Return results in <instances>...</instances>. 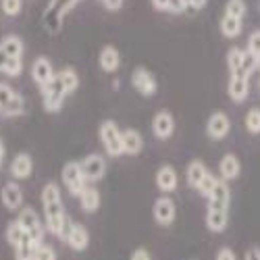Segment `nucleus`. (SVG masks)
<instances>
[{
	"label": "nucleus",
	"instance_id": "nucleus-42",
	"mask_svg": "<svg viewBox=\"0 0 260 260\" xmlns=\"http://www.w3.org/2000/svg\"><path fill=\"white\" fill-rule=\"evenodd\" d=\"M246 260H260V248H250L246 254Z\"/></svg>",
	"mask_w": 260,
	"mask_h": 260
},
{
	"label": "nucleus",
	"instance_id": "nucleus-8",
	"mask_svg": "<svg viewBox=\"0 0 260 260\" xmlns=\"http://www.w3.org/2000/svg\"><path fill=\"white\" fill-rule=\"evenodd\" d=\"M79 167H81V173H83L85 181H100L104 177V173H106V160L100 154L85 156L79 162Z\"/></svg>",
	"mask_w": 260,
	"mask_h": 260
},
{
	"label": "nucleus",
	"instance_id": "nucleus-25",
	"mask_svg": "<svg viewBox=\"0 0 260 260\" xmlns=\"http://www.w3.org/2000/svg\"><path fill=\"white\" fill-rule=\"evenodd\" d=\"M206 173H208V169H206V165H204L202 160H191V162L187 165V169H185V177H187L189 187L196 189L198 183L202 181V177L206 175Z\"/></svg>",
	"mask_w": 260,
	"mask_h": 260
},
{
	"label": "nucleus",
	"instance_id": "nucleus-14",
	"mask_svg": "<svg viewBox=\"0 0 260 260\" xmlns=\"http://www.w3.org/2000/svg\"><path fill=\"white\" fill-rule=\"evenodd\" d=\"M62 242H67L69 248L75 250V252H83L85 248H88V244H90V233H88V229H85L83 225L71 223V227H69V231H67V235H64Z\"/></svg>",
	"mask_w": 260,
	"mask_h": 260
},
{
	"label": "nucleus",
	"instance_id": "nucleus-28",
	"mask_svg": "<svg viewBox=\"0 0 260 260\" xmlns=\"http://www.w3.org/2000/svg\"><path fill=\"white\" fill-rule=\"evenodd\" d=\"M240 31H242V19L225 13V17L221 19V34L225 38H237Z\"/></svg>",
	"mask_w": 260,
	"mask_h": 260
},
{
	"label": "nucleus",
	"instance_id": "nucleus-5",
	"mask_svg": "<svg viewBox=\"0 0 260 260\" xmlns=\"http://www.w3.org/2000/svg\"><path fill=\"white\" fill-rule=\"evenodd\" d=\"M100 140H102V146L106 150L108 156H121L123 154V142H121V132L115 121H104L100 125Z\"/></svg>",
	"mask_w": 260,
	"mask_h": 260
},
{
	"label": "nucleus",
	"instance_id": "nucleus-10",
	"mask_svg": "<svg viewBox=\"0 0 260 260\" xmlns=\"http://www.w3.org/2000/svg\"><path fill=\"white\" fill-rule=\"evenodd\" d=\"M175 202H173L169 196H160L154 200V206H152V214H154V221L158 225H171L175 221Z\"/></svg>",
	"mask_w": 260,
	"mask_h": 260
},
{
	"label": "nucleus",
	"instance_id": "nucleus-33",
	"mask_svg": "<svg viewBox=\"0 0 260 260\" xmlns=\"http://www.w3.org/2000/svg\"><path fill=\"white\" fill-rule=\"evenodd\" d=\"M0 9L7 17H17L23 9V0H0Z\"/></svg>",
	"mask_w": 260,
	"mask_h": 260
},
{
	"label": "nucleus",
	"instance_id": "nucleus-34",
	"mask_svg": "<svg viewBox=\"0 0 260 260\" xmlns=\"http://www.w3.org/2000/svg\"><path fill=\"white\" fill-rule=\"evenodd\" d=\"M216 181H219V179H216L214 175H212V173H206V175L202 177V181L198 183V191H200V196H204V198H208L210 196V191H212V187L216 185Z\"/></svg>",
	"mask_w": 260,
	"mask_h": 260
},
{
	"label": "nucleus",
	"instance_id": "nucleus-23",
	"mask_svg": "<svg viewBox=\"0 0 260 260\" xmlns=\"http://www.w3.org/2000/svg\"><path fill=\"white\" fill-rule=\"evenodd\" d=\"M100 67L102 71L106 73H115L119 69V64H121V56H119V50L115 46H104L100 50Z\"/></svg>",
	"mask_w": 260,
	"mask_h": 260
},
{
	"label": "nucleus",
	"instance_id": "nucleus-6",
	"mask_svg": "<svg viewBox=\"0 0 260 260\" xmlns=\"http://www.w3.org/2000/svg\"><path fill=\"white\" fill-rule=\"evenodd\" d=\"M17 223L23 227V231L31 237V240H36L38 244L44 240V223H42V219H40L38 212L31 206H23V208L19 210Z\"/></svg>",
	"mask_w": 260,
	"mask_h": 260
},
{
	"label": "nucleus",
	"instance_id": "nucleus-36",
	"mask_svg": "<svg viewBox=\"0 0 260 260\" xmlns=\"http://www.w3.org/2000/svg\"><path fill=\"white\" fill-rule=\"evenodd\" d=\"M225 13L242 19L246 15V3H244V0H229L227 7H225Z\"/></svg>",
	"mask_w": 260,
	"mask_h": 260
},
{
	"label": "nucleus",
	"instance_id": "nucleus-41",
	"mask_svg": "<svg viewBox=\"0 0 260 260\" xmlns=\"http://www.w3.org/2000/svg\"><path fill=\"white\" fill-rule=\"evenodd\" d=\"M129 260H150V254H148V250L138 248V250L132 254V258H129Z\"/></svg>",
	"mask_w": 260,
	"mask_h": 260
},
{
	"label": "nucleus",
	"instance_id": "nucleus-13",
	"mask_svg": "<svg viewBox=\"0 0 260 260\" xmlns=\"http://www.w3.org/2000/svg\"><path fill=\"white\" fill-rule=\"evenodd\" d=\"M175 132V119L169 111H160L154 115L152 119V134L158 138V140H169Z\"/></svg>",
	"mask_w": 260,
	"mask_h": 260
},
{
	"label": "nucleus",
	"instance_id": "nucleus-26",
	"mask_svg": "<svg viewBox=\"0 0 260 260\" xmlns=\"http://www.w3.org/2000/svg\"><path fill=\"white\" fill-rule=\"evenodd\" d=\"M42 244V242H40ZM36 240H31L29 235H25L17 246H15V260H34L36 248L40 246Z\"/></svg>",
	"mask_w": 260,
	"mask_h": 260
},
{
	"label": "nucleus",
	"instance_id": "nucleus-15",
	"mask_svg": "<svg viewBox=\"0 0 260 260\" xmlns=\"http://www.w3.org/2000/svg\"><path fill=\"white\" fill-rule=\"evenodd\" d=\"M54 75H56L54 67H52V62L46 56H38L34 60V64H31V79L40 85V88H42V85H46Z\"/></svg>",
	"mask_w": 260,
	"mask_h": 260
},
{
	"label": "nucleus",
	"instance_id": "nucleus-18",
	"mask_svg": "<svg viewBox=\"0 0 260 260\" xmlns=\"http://www.w3.org/2000/svg\"><path fill=\"white\" fill-rule=\"evenodd\" d=\"M229 202H231L229 185H227V181L219 179L208 196V208H229Z\"/></svg>",
	"mask_w": 260,
	"mask_h": 260
},
{
	"label": "nucleus",
	"instance_id": "nucleus-17",
	"mask_svg": "<svg viewBox=\"0 0 260 260\" xmlns=\"http://www.w3.org/2000/svg\"><path fill=\"white\" fill-rule=\"evenodd\" d=\"M31 173H34V160H31V156L27 152H19L13 158V162H11V175H13V179H17V181L29 179Z\"/></svg>",
	"mask_w": 260,
	"mask_h": 260
},
{
	"label": "nucleus",
	"instance_id": "nucleus-30",
	"mask_svg": "<svg viewBox=\"0 0 260 260\" xmlns=\"http://www.w3.org/2000/svg\"><path fill=\"white\" fill-rule=\"evenodd\" d=\"M242 60H244V50L242 48H231L227 52V67L229 73H244L242 71Z\"/></svg>",
	"mask_w": 260,
	"mask_h": 260
},
{
	"label": "nucleus",
	"instance_id": "nucleus-12",
	"mask_svg": "<svg viewBox=\"0 0 260 260\" xmlns=\"http://www.w3.org/2000/svg\"><path fill=\"white\" fill-rule=\"evenodd\" d=\"M0 200H3L7 210H19L21 204H23V189H21L19 183L9 181L0 189Z\"/></svg>",
	"mask_w": 260,
	"mask_h": 260
},
{
	"label": "nucleus",
	"instance_id": "nucleus-43",
	"mask_svg": "<svg viewBox=\"0 0 260 260\" xmlns=\"http://www.w3.org/2000/svg\"><path fill=\"white\" fill-rule=\"evenodd\" d=\"M152 5H154L158 11H167V9H169V0H152Z\"/></svg>",
	"mask_w": 260,
	"mask_h": 260
},
{
	"label": "nucleus",
	"instance_id": "nucleus-35",
	"mask_svg": "<svg viewBox=\"0 0 260 260\" xmlns=\"http://www.w3.org/2000/svg\"><path fill=\"white\" fill-rule=\"evenodd\" d=\"M34 260H56V252L52 246L42 242L38 248H36V254H34Z\"/></svg>",
	"mask_w": 260,
	"mask_h": 260
},
{
	"label": "nucleus",
	"instance_id": "nucleus-3",
	"mask_svg": "<svg viewBox=\"0 0 260 260\" xmlns=\"http://www.w3.org/2000/svg\"><path fill=\"white\" fill-rule=\"evenodd\" d=\"M81 0H50L46 11H44V27L50 34L60 31L62 27V19L75 5H79Z\"/></svg>",
	"mask_w": 260,
	"mask_h": 260
},
{
	"label": "nucleus",
	"instance_id": "nucleus-1",
	"mask_svg": "<svg viewBox=\"0 0 260 260\" xmlns=\"http://www.w3.org/2000/svg\"><path fill=\"white\" fill-rule=\"evenodd\" d=\"M42 206H44V221H46V229L52 235H60V229L64 225V208H62V198H60V189L54 181L46 183L42 187Z\"/></svg>",
	"mask_w": 260,
	"mask_h": 260
},
{
	"label": "nucleus",
	"instance_id": "nucleus-2",
	"mask_svg": "<svg viewBox=\"0 0 260 260\" xmlns=\"http://www.w3.org/2000/svg\"><path fill=\"white\" fill-rule=\"evenodd\" d=\"M25 113V100L19 92H15L9 83L0 81V117H21Z\"/></svg>",
	"mask_w": 260,
	"mask_h": 260
},
{
	"label": "nucleus",
	"instance_id": "nucleus-16",
	"mask_svg": "<svg viewBox=\"0 0 260 260\" xmlns=\"http://www.w3.org/2000/svg\"><path fill=\"white\" fill-rule=\"evenodd\" d=\"M248 79H250V75H246V73H231L227 92L233 102H244L248 98V90H250Z\"/></svg>",
	"mask_w": 260,
	"mask_h": 260
},
{
	"label": "nucleus",
	"instance_id": "nucleus-9",
	"mask_svg": "<svg viewBox=\"0 0 260 260\" xmlns=\"http://www.w3.org/2000/svg\"><path fill=\"white\" fill-rule=\"evenodd\" d=\"M132 83H134V88L142 94V96H154L156 94V79L154 75L150 73L148 69L144 67H138L134 73H132Z\"/></svg>",
	"mask_w": 260,
	"mask_h": 260
},
{
	"label": "nucleus",
	"instance_id": "nucleus-38",
	"mask_svg": "<svg viewBox=\"0 0 260 260\" xmlns=\"http://www.w3.org/2000/svg\"><path fill=\"white\" fill-rule=\"evenodd\" d=\"M216 260H237V256L231 248H221L219 252H216Z\"/></svg>",
	"mask_w": 260,
	"mask_h": 260
},
{
	"label": "nucleus",
	"instance_id": "nucleus-21",
	"mask_svg": "<svg viewBox=\"0 0 260 260\" xmlns=\"http://www.w3.org/2000/svg\"><path fill=\"white\" fill-rule=\"evenodd\" d=\"M177 171L173 169L171 165H162L158 171H156V185H158V189L160 191H167V193H171V191H175L177 189Z\"/></svg>",
	"mask_w": 260,
	"mask_h": 260
},
{
	"label": "nucleus",
	"instance_id": "nucleus-32",
	"mask_svg": "<svg viewBox=\"0 0 260 260\" xmlns=\"http://www.w3.org/2000/svg\"><path fill=\"white\" fill-rule=\"evenodd\" d=\"M246 129L250 134H260V108H250L246 115Z\"/></svg>",
	"mask_w": 260,
	"mask_h": 260
},
{
	"label": "nucleus",
	"instance_id": "nucleus-7",
	"mask_svg": "<svg viewBox=\"0 0 260 260\" xmlns=\"http://www.w3.org/2000/svg\"><path fill=\"white\" fill-rule=\"evenodd\" d=\"M62 183L67 187L73 196H79L85 187V177L81 173V167L79 162H67L62 167Z\"/></svg>",
	"mask_w": 260,
	"mask_h": 260
},
{
	"label": "nucleus",
	"instance_id": "nucleus-22",
	"mask_svg": "<svg viewBox=\"0 0 260 260\" xmlns=\"http://www.w3.org/2000/svg\"><path fill=\"white\" fill-rule=\"evenodd\" d=\"M242 171V165H240V158H237L235 154H225L219 162V173H221V179L223 181H231L235 179L237 175H240Z\"/></svg>",
	"mask_w": 260,
	"mask_h": 260
},
{
	"label": "nucleus",
	"instance_id": "nucleus-31",
	"mask_svg": "<svg viewBox=\"0 0 260 260\" xmlns=\"http://www.w3.org/2000/svg\"><path fill=\"white\" fill-rule=\"evenodd\" d=\"M27 233L23 231V227H21L17 221H13V223H9V227H7V242L15 248L21 240H23V237H25Z\"/></svg>",
	"mask_w": 260,
	"mask_h": 260
},
{
	"label": "nucleus",
	"instance_id": "nucleus-20",
	"mask_svg": "<svg viewBox=\"0 0 260 260\" xmlns=\"http://www.w3.org/2000/svg\"><path fill=\"white\" fill-rule=\"evenodd\" d=\"M229 225V208H208L206 212V227L212 233H221Z\"/></svg>",
	"mask_w": 260,
	"mask_h": 260
},
{
	"label": "nucleus",
	"instance_id": "nucleus-39",
	"mask_svg": "<svg viewBox=\"0 0 260 260\" xmlns=\"http://www.w3.org/2000/svg\"><path fill=\"white\" fill-rule=\"evenodd\" d=\"M187 7H185V3L183 0H169V9L167 11H171V13H183Z\"/></svg>",
	"mask_w": 260,
	"mask_h": 260
},
{
	"label": "nucleus",
	"instance_id": "nucleus-27",
	"mask_svg": "<svg viewBox=\"0 0 260 260\" xmlns=\"http://www.w3.org/2000/svg\"><path fill=\"white\" fill-rule=\"evenodd\" d=\"M79 202H81V208L85 212H96L98 206H100V193H98V189L85 185L83 191L79 193Z\"/></svg>",
	"mask_w": 260,
	"mask_h": 260
},
{
	"label": "nucleus",
	"instance_id": "nucleus-24",
	"mask_svg": "<svg viewBox=\"0 0 260 260\" xmlns=\"http://www.w3.org/2000/svg\"><path fill=\"white\" fill-rule=\"evenodd\" d=\"M0 50H3L7 56H13V58H23L25 44H23V40H21L19 36H7L3 42H0Z\"/></svg>",
	"mask_w": 260,
	"mask_h": 260
},
{
	"label": "nucleus",
	"instance_id": "nucleus-4",
	"mask_svg": "<svg viewBox=\"0 0 260 260\" xmlns=\"http://www.w3.org/2000/svg\"><path fill=\"white\" fill-rule=\"evenodd\" d=\"M42 102H44V108L48 113H58L62 108V102H64V96H69L64 85L60 83L58 75H54L46 85H42Z\"/></svg>",
	"mask_w": 260,
	"mask_h": 260
},
{
	"label": "nucleus",
	"instance_id": "nucleus-40",
	"mask_svg": "<svg viewBox=\"0 0 260 260\" xmlns=\"http://www.w3.org/2000/svg\"><path fill=\"white\" fill-rule=\"evenodd\" d=\"M183 3H185V7H187V9L200 11V9H204V7H206L208 0H183Z\"/></svg>",
	"mask_w": 260,
	"mask_h": 260
},
{
	"label": "nucleus",
	"instance_id": "nucleus-29",
	"mask_svg": "<svg viewBox=\"0 0 260 260\" xmlns=\"http://www.w3.org/2000/svg\"><path fill=\"white\" fill-rule=\"evenodd\" d=\"M56 75H58L60 83L64 85V90H67V94H73V92L79 88V77H77V73H75L71 67L62 69V71H60V73H56Z\"/></svg>",
	"mask_w": 260,
	"mask_h": 260
},
{
	"label": "nucleus",
	"instance_id": "nucleus-19",
	"mask_svg": "<svg viewBox=\"0 0 260 260\" xmlns=\"http://www.w3.org/2000/svg\"><path fill=\"white\" fill-rule=\"evenodd\" d=\"M121 142H123V154H140L144 148V138L138 129H125L121 132Z\"/></svg>",
	"mask_w": 260,
	"mask_h": 260
},
{
	"label": "nucleus",
	"instance_id": "nucleus-44",
	"mask_svg": "<svg viewBox=\"0 0 260 260\" xmlns=\"http://www.w3.org/2000/svg\"><path fill=\"white\" fill-rule=\"evenodd\" d=\"M3 160H5V156H0V169H3Z\"/></svg>",
	"mask_w": 260,
	"mask_h": 260
},
{
	"label": "nucleus",
	"instance_id": "nucleus-37",
	"mask_svg": "<svg viewBox=\"0 0 260 260\" xmlns=\"http://www.w3.org/2000/svg\"><path fill=\"white\" fill-rule=\"evenodd\" d=\"M248 52L254 54L256 58H260V31H254L248 40Z\"/></svg>",
	"mask_w": 260,
	"mask_h": 260
},
{
	"label": "nucleus",
	"instance_id": "nucleus-11",
	"mask_svg": "<svg viewBox=\"0 0 260 260\" xmlns=\"http://www.w3.org/2000/svg\"><path fill=\"white\" fill-rule=\"evenodd\" d=\"M231 129V121L229 117L223 113V111H216L210 115L208 123H206V134L212 138V140H223Z\"/></svg>",
	"mask_w": 260,
	"mask_h": 260
}]
</instances>
